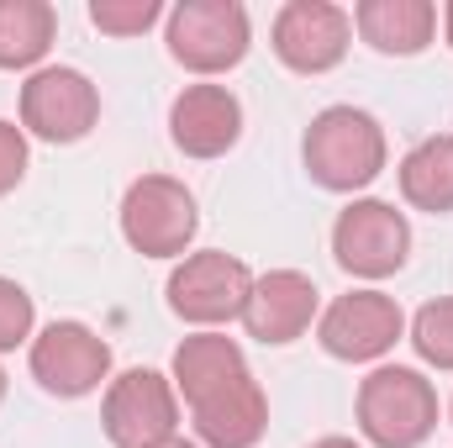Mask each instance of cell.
<instances>
[{
  "instance_id": "obj_22",
  "label": "cell",
  "mask_w": 453,
  "mask_h": 448,
  "mask_svg": "<svg viewBox=\"0 0 453 448\" xmlns=\"http://www.w3.org/2000/svg\"><path fill=\"white\" fill-rule=\"evenodd\" d=\"M27 174V132L16 121H0V196L16 190Z\"/></svg>"
},
{
  "instance_id": "obj_6",
  "label": "cell",
  "mask_w": 453,
  "mask_h": 448,
  "mask_svg": "<svg viewBox=\"0 0 453 448\" xmlns=\"http://www.w3.org/2000/svg\"><path fill=\"white\" fill-rule=\"evenodd\" d=\"M253 296V269L242 259H232L222 248L190 253L174 274H169V306L174 317L196 322V328H222V322H242V306Z\"/></svg>"
},
{
  "instance_id": "obj_9",
  "label": "cell",
  "mask_w": 453,
  "mask_h": 448,
  "mask_svg": "<svg viewBox=\"0 0 453 448\" xmlns=\"http://www.w3.org/2000/svg\"><path fill=\"white\" fill-rule=\"evenodd\" d=\"M333 253L348 274L358 280H385L406 264L411 253V227L390 201H353L333 222Z\"/></svg>"
},
{
  "instance_id": "obj_13",
  "label": "cell",
  "mask_w": 453,
  "mask_h": 448,
  "mask_svg": "<svg viewBox=\"0 0 453 448\" xmlns=\"http://www.w3.org/2000/svg\"><path fill=\"white\" fill-rule=\"evenodd\" d=\"M169 137L190 158H222L242 137V106L226 85H185L169 106Z\"/></svg>"
},
{
  "instance_id": "obj_5",
  "label": "cell",
  "mask_w": 453,
  "mask_h": 448,
  "mask_svg": "<svg viewBox=\"0 0 453 448\" xmlns=\"http://www.w3.org/2000/svg\"><path fill=\"white\" fill-rule=\"evenodd\" d=\"M196 196L169 174H142L121 196V237L148 259H174L196 237Z\"/></svg>"
},
{
  "instance_id": "obj_8",
  "label": "cell",
  "mask_w": 453,
  "mask_h": 448,
  "mask_svg": "<svg viewBox=\"0 0 453 448\" xmlns=\"http://www.w3.org/2000/svg\"><path fill=\"white\" fill-rule=\"evenodd\" d=\"M32 380L48 390V396H64V401H80L90 390H101V380L111 375V348L106 337H96L85 322H53L32 337Z\"/></svg>"
},
{
  "instance_id": "obj_10",
  "label": "cell",
  "mask_w": 453,
  "mask_h": 448,
  "mask_svg": "<svg viewBox=\"0 0 453 448\" xmlns=\"http://www.w3.org/2000/svg\"><path fill=\"white\" fill-rule=\"evenodd\" d=\"M401 333H406V317H401V306L385 290H348V296H338L317 317L322 348L333 359H342V364H374V359H385Z\"/></svg>"
},
{
  "instance_id": "obj_21",
  "label": "cell",
  "mask_w": 453,
  "mask_h": 448,
  "mask_svg": "<svg viewBox=\"0 0 453 448\" xmlns=\"http://www.w3.org/2000/svg\"><path fill=\"white\" fill-rule=\"evenodd\" d=\"M32 296L16 285V280H5L0 274V353H11L16 343H27L32 337Z\"/></svg>"
},
{
  "instance_id": "obj_1",
  "label": "cell",
  "mask_w": 453,
  "mask_h": 448,
  "mask_svg": "<svg viewBox=\"0 0 453 448\" xmlns=\"http://www.w3.org/2000/svg\"><path fill=\"white\" fill-rule=\"evenodd\" d=\"M385 127L358 106H327V112L311 116L306 127V143H301V158H306V174L322 185V190H338L353 196L364 185L380 180L385 169Z\"/></svg>"
},
{
  "instance_id": "obj_15",
  "label": "cell",
  "mask_w": 453,
  "mask_h": 448,
  "mask_svg": "<svg viewBox=\"0 0 453 448\" xmlns=\"http://www.w3.org/2000/svg\"><path fill=\"white\" fill-rule=\"evenodd\" d=\"M242 375H253V369H248L242 348L226 333H196L174 348V390L185 396V406L211 401L217 390L237 385Z\"/></svg>"
},
{
  "instance_id": "obj_23",
  "label": "cell",
  "mask_w": 453,
  "mask_h": 448,
  "mask_svg": "<svg viewBox=\"0 0 453 448\" xmlns=\"http://www.w3.org/2000/svg\"><path fill=\"white\" fill-rule=\"evenodd\" d=\"M311 448H358V444H353V438H317Z\"/></svg>"
},
{
  "instance_id": "obj_2",
  "label": "cell",
  "mask_w": 453,
  "mask_h": 448,
  "mask_svg": "<svg viewBox=\"0 0 453 448\" xmlns=\"http://www.w3.org/2000/svg\"><path fill=\"white\" fill-rule=\"evenodd\" d=\"M358 428L374 448H417L438 428V390L422 369L380 364L358 385Z\"/></svg>"
},
{
  "instance_id": "obj_4",
  "label": "cell",
  "mask_w": 453,
  "mask_h": 448,
  "mask_svg": "<svg viewBox=\"0 0 453 448\" xmlns=\"http://www.w3.org/2000/svg\"><path fill=\"white\" fill-rule=\"evenodd\" d=\"M101 428L116 448H158L180 438V390L158 369H127L106 385Z\"/></svg>"
},
{
  "instance_id": "obj_3",
  "label": "cell",
  "mask_w": 453,
  "mask_h": 448,
  "mask_svg": "<svg viewBox=\"0 0 453 448\" xmlns=\"http://www.w3.org/2000/svg\"><path fill=\"white\" fill-rule=\"evenodd\" d=\"M253 27L237 0H185L169 11V53L190 74H226L248 58Z\"/></svg>"
},
{
  "instance_id": "obj_7",
  "label": "cell",
  "mask_w": 453,
  "mask_h": 448,
  "mask_svg": "<svg viewBox=\"0 0 453 448\" xmlns=\"http://www.w3.org/2000/svg\"><path fill=\"white\" fill-rule=\"evenodd\" d=\"M101 121V90L80 69H37L21 85V127L42 143H80Z\"/></svg>"
},
{
  "instance_id": "obj_25",
  "label": "cell",
  "mask_w": 453,
  "mask_h": 448,
  "mask_svg": "<svg viewBox=\"0 0 453 448\" xmlns=\"http://www.w3.org/2000/svg\"><path fill=\"white\" fill-rule=\"evenodd\" d=\"M158 448H201V444H190V438H169V444H158Z\"/></svg>"
},
{
  "instance_id": "obj_27",
  "label": "cell",
  "mask_w": 453,
  "mask_h": 448,
  "mask_svg": "<svg viewBox=\"0 0 453 448\" xmlns=\"http://www.w3.org/2000/svg\"><path fill=\"white\" fill-rule=\"evenodd\" d=\"M449 412H453V406H449Z\"/></svg>"
},
{
  "instance_id": "obj_17",
  "label": "cell",
  "mask_w": 453,
  "mask_h": 448,
  "mask_svg": "<svg viewBox=\"0 0 453 448\" xmlns=\"http://www.w3.org/2000/svg\"><path fill=\"white\" fill-rule=\"evenodd\" d=\"M401 196L417 212H433V217L453 212V132L422 137L401 158Z\"/></svg>"
},
{
  "instance_id": "obj_16",
  "label": "cell",
  "mask_w": 453,
  "mask_h": 448,
  "mask_svg": "<svg viewBox=\"0 0 453 448\" xmlns=\"http://www.w3.org/2000/svg\"><path fill=\"white\" fill-rule=\"evenodd\" d=\"M353 27L358 37L374 48V53H395V58H411L433 42L438 32V5L433 0H364L353 11Z\"/></svg>"
},
{
  "instance_id": "obj_19",
  "label": "cell",
  "mask_w": 453,
  "mask_h": 448,
  "mask_svg": "<svg viewBox=\"0 0 453 448\" xmlns=\"http://www.w3.org/2000/svg\"><path fill=\"white\" fill-rule=\"evenodd\" d=\"M411 348L433 364V369H453V296L427 301L411 317Z\"/></svg>"
},
{
  "instance_id": "obj_24",
  "label": "cell",
  "mask_w": 453,
  "mask_h": 448,
  "mask_svg": "<svg viewBox=\"0 0 453 448\" xmlns=\"http://www.w3.org/2000/svg\"><path fill=\"white\" fill-rule=\"evenodd\" d=\"M443 32H449V48H453V0H449V11H443Z\"/></svg>"
},
{
  "instance_id": "obj_20",
  "label": "cell",
  "mask_w": 453,
  "mask_h": 448,
  "mask_svg": "<svg viewBox=\"0 0 453 448\" xmlns=\"http://www.w3.org/2000/svg\"><path fill=\"white\" fill-rule=\"evenodd\" d=\"M158 16H164L158 0H96V5H90V21H96L101 32H111V37H137V32H148Z\"/></svg>"
},
{
  "instance_id": "obj_11",
  "label": "cell",
  "mask_w": 453,
  "mask_h": 448,
  "mask_svg": "<svg viewBox=\"0 0 453 448\" xmlns=\"http://www.w3.org/2000/svg\"><path fill=\"white\" fill-rule=\"evenodd\" d=\"M348 42H353V16L333 0H290L274 16V53L296 74L338 69Z\"/></svg>"
},
{
  "instance_id": "obj_26",
  "label": "cell",
  "mask_w": 453,
  "mask_h": 448,
  "mask_svg": "<svg viewBox=\"0 0 453 448\" xmlns=\"http://www.w3.org/2000/svg\"><path fill=\"white\" fill-rule=\"evenodd\" d=\"M0 401H5V369H0Z\"/></svg>"
},
{
  "instance_id": "obj_14",
  "label": "cell",
  "mask_w": 453,
  "mask_h": 448,
  "mask_svg": "<svg viewBox=\"0 0 453 448\" xmlns=\"http://www.w3.org/2000/svg\"><path fill=\"white\" fill-rule=\"evenodd\" d=\"M190 422H196V438L206 448H253L269 433V401H264V385L253 375H242L237 385L217 390L211 401L190 406Z\"/></svg>"
},
{
  "instance_id": "obj_18",
  "label": "cell",
  "mask_w": 453,
  "mask_h": 448,
  "mask_svg": "<svg viewBox=\"0 0 453 448\" xmlns=\"http://www.w3.org/2000/svg\"><path fill=\"white\" fill-rule=\"evenodd\" d=\"M58 11L48 0H0V69H32L48 58Z\"/></svg>"
},
{
  "instance_id": "obj_12",
  "label": "cell",
  "mask_w": 453,
  "mask_h": 448,
  "mask_svg": "<svg viewBox=\"0 0 453 448\" xmlns=\"http://www.w3.org/2000/svg\"><path fill=\"white\" fill-rule=\"evenodd\" d=\"M317 322V280L301 274V269H269V274H253V296L242 306V328L258 343H296Z\"/></svg>"
}]
</instances>
